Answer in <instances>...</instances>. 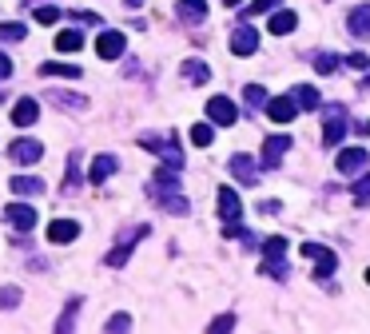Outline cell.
Returning <instances> with one entry per match:
<instances>
[{
    "instance_id": "cell-28",
    "label": "cell",
    "mask_w": 370,
    "mask_h": 334,
    "mask_svg": "<svg viewBox=\"0 0 370 334\" xmlns=\"http://www.w3.org/2000/svg\"><path fill=\"white\" fill-rule=\"evenodd\" d=\"M338 64H343V56H335V52L314 56V72H319V76H331V72H335Z\"/></svg>"
},
{
    "instance_id": "cell-11",
    "label": "cell",
    "mask_w": 370,
    "mask_h": 334,
    "mask_svg": "<svg viewBox=\"0 0 370 334\" xmlns=\"http://www.w3.org/2000/svg\"><path fill=\"white\" fill-rule=\"evenodd\" d=\"M255 48H259V28L239 24L235 32H231V52H235V56H251Z\"/></svg>"
},
{
    "instance_id": "cell-2",
    "label": "cell",
    "mask_w": 370,
    "mask_h": 334,
    "mask_svg": "<svg viewBox=\"0 0 370 334\" xmlns=\"http://www.w3.org/2000/svg\"><path fill=\"white\" fill-rule=\"evenodd\" d=\"M140 147L156 151V156L164 159L168 167H175V171L183 167V151H180V140H175V132H164V135H140Z\"/></svg>"
},
{
    "instance_id": "cell-40",
    "label": "cell",
    "mask_w": 370,
    "mask_h": 334,
    "mask_svg": "<svg viewBox=\"0 0 370 334\" xmlns=\"http://www.w3.org/2000/svg\"><path fill=\"white\" fill-rule=\"evenodd\" d=\"M0 302H4V307H16V302H20V290L12 287V290H0Z\"/></svg>"
},
{
    "instance_id": "cell-12",
    "label": "cell",
    "mask_w": 370,
    "mask_h": 334,
    "mask_svg": "<svg viewBox=\"0 0 370 334\" xmlns=\"http://www.w3.org/2000/svg\"><path fill=\"white\" fill-rule=\"evenodd\" d=\"M295 111H299L295 96H275V100H267V120L271 123H291Z\"/></svg>"
},
{
    "instance_id": "cell-27",
    "label": "cell",
    "mask_w": 370,
    "mask_h": 334,
    "mask_svg": "<svg viewBox=\"0 0 370 334\" xmlns=\"http://www.w3.org/2000/svg\"><path fill=\"white\" fill-rule=\"evenodd\" d=\"M291 96H295V104H299L303 111H314V108H319V92H314L311 84H299V88L291 92Z\"/></svg>"
},
{
    "instance_id": "cell-31",
    "label": "cell",
    "mask_w": 370,
    "mask_h": 334,
    "mask_svg": "<svg viewBox=\"0 0 370 334\" xmlns=\"http://www.w3.org/2000/svg\"><path fill=\"white\" fill-rule=\"evenodd\" d=\"M8 40H24V24H0V44H8Z\"/></svg>"
},
{
    "instance_id": "cell-16",
    "label": "cell",
    "mask_w": 370,
    "mask_h": 334,
    "mask_svg": "<svg viewBox=\"0 0 370 334\" xmlns=\"http://www.w3.org/2000/svg\"><path fill=\"white\" fill-rule=\"evenodd\" d=\"M36 120H40V104H36L32 96L16 100V108H12V123H16V128H32Z\"/></svg>"
},
{
    "instance_id": "cell-25",
    "label": "cell",
    "mask_w": 370,
    "mask_h": 334,
    "mask_svg": "<svg viewBox=\"0 0 370 334\" xmlns=\"http://www.w3.org/2000/svg\"><path fill=\"white\" fill-rule=\"evenodd\" d=\"M40 76H64V80H80L76 64H60V60H44L40 64Z\"/></svg>"
},
{
    "instance_id": "cell-22",
    "label": "cell",
    "mask_w": 370,
    "mask_h": 334,
    "mask_svg": "<svg viewBox=\"0 0 370 334\" xmlns=\"http://www.w3.org/2000/svg\"><path fill=\"white\" fill-rule=\"evenodd\" d=\"M175 8H180V16L187 24H203L207 20V0H180Z\"/></svg>"
},
{
    "instance_id": "cell-5",
    "label": "cell",
    "mask_w": 370,
    "mask_h": 334,
    "mask_svg": "<svg viewBox=\"0 0 370 334\" xmlns=\"http://www.w3.org/2000/svg\"><path fill=\"white\" fill-rule=\"evenodd\" d=\"M343 135H347V111L338 108V104H331V108H326V123H323V144L338 147Z\"/></svg>"
},
{
    "instance_id": "cell-14",
    "label": "cell",
    "mask_w": 370,
    "mask_h": 334,
    "mask_svg": "<svg viewBox=\"0 0 370 334\" xmlns=\"http://www.w3.org/2000/svg\"><path fill=\"white\" fill-rule=\"evenodd\" d=\"M291 144H295L291 135H267V140H263V163L275 167L287 151H291Z\"/></svg>"
},
{
    "instance_id": "cell-23",
    "label": "cell",
    "mask_w": 370,
    "mask_h": 334,
    "mask_svg": "<svg viewBox=\"0 0 370 334\" xmlns=\"http://www.w3.org/2000/svg\"><path fill=\"white\" fill-rule=\"evenodd\" d=\"M295 24H299V16H295L291 8H283V12H275V16L267 20V28L275 36H287V32H295Z\"/></svg>"
},
{
    "instance_id": "cell-20",
    "label": "cell",
    "mask_w": 370,
    "mask_h": 334,
    "mask_svg": "<svg viewBox=\"0 0 370 334\" xmlns=\"http://www.w3.org/2000/svg\"><path fill=\"white\" fill-rule=\"evenodd\" d=\"M12 195H24V199H32V195H44V179H32V175H12Z\"/></svg>"
},
{
    "instance_id": "cell-13",
    "label": "cell",
    "mask_w": 370,
    "mask_h": 334,
    "mask_svg": "<svg viewBox=\"0 0 370 334\" xmlns=\"http://www.w3.org/2000/svg\"><path fill=\"white\" fill-rule=\"evenodd\" d=\"M4 219H8V227H16V231H32L40 215H36L32 207H28V203H8V211H4Z\"/></svg>"
},
{
    "instance_id": "cell-37",
    "label": "cell",
    "mask_w": 370,
    "mask_h": 334,
    "mask_svg": "<svg viewBox=\"0 0 370 334\" xmlns=\"http://www.w3.org/2000/svg\"><path fill=\"white\" fill-rule=\"evenodd\" d=\"M350 191H354L359 199H366V195H370V171H362V175H359V183H354Z\"/></svg>"
},
{
    "instance_id": "cell-17",
    "label": "cell",
    "mask_w": 370,
    "mask_h": 334,
    "mask_svg": "<svg viewBox=\"0 0 370 334\" xmlns=\"http://www.w3.org/2000/svg\"><path fill=\"white\" fill-rule=\"evenodd\" d=\"M80 235V223L76 219H52L48 223V243H72V239H76Z\"/></svg>"
},
{
    "instance_id": "cell-4",
    "label": "cell",
    "mask_w": 370,
    "mask_h": 334,
    "mask_svg": "<svg viewBox=\"0 0 370 334\" xmlns=\"http://www.w3.org/2000/svg\"><path fill=\"white\" fill-rule=\"evenodd\" d=\"M299 255L314 263V278H331L335 275V267H338L335 251H326V247H319V243H303L299 247Z\"/></svg>"
},
{
    "instance_id": "cell-26",
    "label": "cell",
    "mask_w": 370,
    "mask_h": 334,
    "mask_svg": "<svg viewBox=\"0 0 370 334\" xmlns=\"http://www.w3.org/2000/svg\"><path fill=\"white\" fill-rule=\"evenodd\" d=\"M183 76H187L191 84H207V80H211V68L203 64V60H183Z\"/></svg>"
},
{
    "instance_id": "cell-44",
    "label": "cell",
    "mask_w": 370,
    "mask_h": 334,
    "mask_svg": "<svg viewBox=\"0 0 370 334\" xmlns=\"http://www.w3.org/2000/svg\"><path fill=\"white\" fill-rule=\"evenodd\" d=\"M359 132H362V135H370V120H366V123H359Z\"/></svg>"
},
{
    "instance_id": "cell-41",
    "label": "cell",
    "mask_w": 370,
    "mask_h": 334,
    "mask_svg": "<svg viewBox=\"0 0 370 334\" xmlns=\"http://www.w3.org/2000/svg\"><path fill=\"white\" fill-rule=\"evenodd\" d=\"M8 76H12V60L0 52V80H8Z\"/></svg>"
},
{
    "instance_id": "cell-35",
    "label": "cell",
    "mask_w": 370,
    "mask_h": 334,
    "mask_svg": "<svg viewBox=\"0 0 370 334\" xmlns=\"http://www.w3.org/2000/svg\"><path fill=\"white\" fill-rule=\"evenodd\" d=\"M104 330H132V318H128V314H112V318L104 323Z\"/></svg>"
},
{
    "instance_id": "cell-7",
    "label": "cell",
    "mask_w": 370,
    "mask_h": 334,
    "mask_svg": "<svg viewBox=\"0 0 370 334\" xmlns=\"http://www.w3.org/2000/svg\"><path fill=\"white\" fill-rule=\"evenodd\" d=\"M207 120L223 123V128H235V120H239L235 100H227V96H211V100H207Z\"/></svg>"
},
{
    "instance_id": "cell-1",
    "label": "cell",
    "mask_w": 370,
    "mask_h": 334,
    "mask_svg": "<svg viewBox=\"0 0 370 334\" xmlns=\"http://www.w3.org/2000/svg\"><path fill=\"white\" fill-rule=\"evenodd\" d=\"M152 199L164 207V211H175V215H187V199L180 195V175H175V167L171 171H156V179H152Z\"/></svg>"
},
{
    "instance_id": "cell-15",
    "label": "cell",
    "mask_w": 370,
    "mask_h": 334,
    "mask_svg": "<svg viewBox=\"0 0 370 334\" xmlns=\"http://www.w3.org/2000/svg\"><path fill=\"white\" fill-rule=\"evenodd\" d=\"M227 167H231V175H235L243 187H255L259 183V167H255V159L251 156H231V163Z\"/></svg>"
},
{
    "instance_id": "cell-36",
    "label": "cell",
    "mask_w": 370,
    "mask_h": 334,
    "mask_svg": "<svg viewBox=\"0 0 370 334\" xmlns=\"http://www.w3.org/2000/svg\"><path fill=\"white\" fill-rule=\"evenodd\" d=\"M347 64H350V68H359V72H366V68H370V56H366V52H350V56H347Z\"/></svg>"
},
{
    "instance_id": "cell-43",
    "label": "cell",
    "mask_w": 370,
    "mask_h": 334,
    "mask_svg": "<svg viewBox=\"0 0 370 334\" xmlns=\"http://www.w3.org/2000/svg\"><path fill=\"white\" fill-rule=\"evenodd\" d=\"M123 4H128V8H140V4H144V0H123Z\"/></svg>"
},
{
    "instance_id": "cell-24",
    "label": "cell",
    "mask_w": 370,
    "mask_h": 334,
    "mask_svg": "<svg viewBox=\"0 0 370 334\" xmlns=\"http://www.w3.org/2000/svg\"><path fill=\"white\" fill-rule=\"evenodd\" d=\"M80 48H84V32H80V28L56 32V52H80Z\"/></svg>"
},
{
    "instance_id": "cell-21",
    "label": "cell",
    "mask_w": 370,
    "mask_h": 334,
    "mask_svg": "<svg viewBox=\"0 0 370 334\" xmlns=\"http://www.w3.org/2000/svg\"><path fill=\"white\" fill-rule=\"evenodd\" d=\"M116 167H120V159L116 156H96V163H92V183L100 187V183H108V175H116Z\"/></svg>"
},
{
    "instance_id": "cell-33",
    "label": "cell",
    "mask_w": 370,
    "mask_h": 334,
    "mask_svg": "<svg viewBox=\"0 0 370 334\" xmlns=\"http://www.w3.org/2000/svg\"><path fill=\"white\" fill-rule=\"evenodd\" d=\"M80 187V167H76V156L68 159V175H64V191L72 195V191Z\"/></svg>"
},
{
    "instance_id": "cell-6",
    "label": "cell",
    "mask_w": 370,
    "mask_h": 334,
    "mask_svg": "<svg viewBox=\"0 0 370 334\" xmlns=\"http://www.w3.org/2000/svg\"><path fill=\"white\" fill-rule=\"evenodd\" d=\"M8 156H12V163L32 167V163H40V159H44V144H40V140H12V144H8Z\"/></svg>"
},
{
    "instance_id": "cell-8",
    "label": "cell",
    "mask_w": 370,
    "mask_h": 334,
    "mask_svg": "<svg viewBox=\"0 0 370 334\" xmlns=\"http://www.w3.org/2000/svg\"><path fill=\"white\" fill-rule=\"evenodd\" d=\"M123 48H128V40H123L120 28H104V32L96 36V52H100V60H120Z\"/></svg>"
},
{
    "instance_id": "cell-18",
    "label": "cell",
    "mask_w": 370,
    "mask_h": 334,
    "mask_svg": "<svg viewBox=\"0 0 370 334\" xmlns=\"http://www.w3.org/2000/svg\"><path fill=\"white\" fill-rule=\"evenodd\" d=\"M347 32L359 36V40H370V4H359V8H350L347 16Z\"/></svg>"
},
{
    "instance_id": "cell-32",
    "label": "cell",
    "mask_w": 370,
    "mask_h": 334,
    "mask_svg": "<svg viewBox=\"0 0 370 334\" xmlns=\"http://www.w3.org/2000/svg\"><path fill=\"white\" fill-rule=\"evenodd\" d=\"M36 20H40V24H56L60 20V8H56V4H36Z\"/></svg>"
},
{
    "instance_id": "cell-10",
    "label": "cell",
    "mask_w": 370,
    "mask_h": 334,
    "mask_svg": "<svg viewBox=\"0 0 370 334\" xmlns=\"http://www.w3.org/2000/svg\"><path fill=\"white\" fill-rule=\"evenodd\" d=\"M335 163H338V171H343V175H359V171H366L370 156H366V147H343Z\"/></svg>"
},
{
    "instance_id": "cell-45",
    "label": "cell",
    "mask_w": 370,
    "mask_h": 334,
    "mask_svg": "<svg viewBox=\"0 0 370 334\" xmlns=\"http://www.w3.org/2000/svg\"><path fill=\"white\" fill-rule=\"evenodd\" d=\"M366 283H370V271H366Z\"/></svg>"
},
{
    "instance_id": "cell-29",
    "label": "cell",
    "mask_w": 370,
    "mask_h": 334,
    "mask_svg": "<svg viewBox=\"0 0 370 334\" xmlns=\"http://www.w3.org/2000/svg\"><path fill=\"white\" fill-rule=\"evenodd\" d=\"M211 140H215L211 123H195V128H191V144L195 147H211Z\"/></svg>"
},
{
    "instance_id": "cell-42",
    "label": "cell",
    "mask_w": 370,
    "mask_h": 334,
    "mask_svg": "<svg viewBox=\"0 0 370 334\" xmlns=\"http://www.w3.org/2000/svg\"><path fill=\"white\" fill-rule=\"evenodd\" d=\"M227 8H239V4H247V0H223Z\"/></svg>"
},
{
    "instance_id": "cell-34",
    "label": "cell",
    "mask_w": 370,
    "mask_h": 334,
    "mask_svg": "<svg viewBox=\"0 0 370 334\" xmlns=\"http://www.w3.org/2000/svg\"><path fill=\"white\" fill-rule=\"evenodd\" d=\"M247 104H251V108H263V104H267V92L259 88V84H247Z\"/></svg>"
},
{
    "instance_id": "cell-19",
    "label": "cell",
    "mask_w": 370,
    "mask_h": 334,
    "mask_svg": "<svg viewBox=\"0 0 370 334\" xmlns=\"http://www.w3.org/2000/svg\"><path fill=\"white\" fill-rule=\"evenodd\" d=\"M243 215V203H239L235 187H219V219L223 223H235Z\"/></svg>"
},
{
    "instance_id": "cell-3",
    "label": "cell",
    "mask_w": 370,
    "mask_h": 334,
    "mask_svg": "<svg viewBox=\"0 0 370 334\" xmlns=\"http://www.w3.org/2000/svg\"><path fill=\"white\" fill-rule=\"evenodd\" d=\"M263 251H267V263H263V275L271 278H287V239L283 235H271L267 243H263Z\"/></svg>"
},
{
    "instance_id": "cell-30",
    "label": "cell",
    "mask_w": 370,
    "mask_h": 334,
    "mask_svg": "<svg viewBox=\"0 0 370 334\" xmlns=\"http://www.w3.org/2000/svg\"><path fill=\"white\" fill-rule=\"evenodd\" d=\"M76 311H80V299H72V302L64 307V318L56 323V330H60V334H64V330H72V323H76Z\"/></svg>"
},
{
    "instance_id": "cell-9",
    "label": "cell",
    "mask_w": 370,
    "mask_h": 334,
    "mask_svg": "<svg viewBox=\"0 0 370 334\" xmlns=\"http://www.w3.org/2000/svg\"><path fill=\"white\" fill-rule=\"evenodd\" d=\"M144 235H147V227H132V231H128V235L120 239V243L112 247V255H108V267H123V263L132 259V247L140 243Z\"/></svg>"
},
{
    "instance_id": "cell-39",
    "label": "cell",
    "mask_w": 370,
    "mask_h": 334,
    "mask_svg": "<svg viewBox=\"0 0 370 334\" xmlns=\"http://www.w3.org/2000/svg\"><path fill=\"white\" fill-rule=\"evenodd\" d=\"M271 8H279V0H251L247 4V12H271Z\"/></svg>"
},
{
    "instance_id": "cell-38",
    "label": "cell",
    "mask_w": 370,
    "mask_h": 334,
    "mask_svg": "<svg viewBox=\"0 0 370 334\" xmlns=\"http://www.w3.org/2000/svg\"><path fill=\"white\" fill-rule=\"evenodd\" d=\"M231 326H235V314H219V318L211 323V330H215V334H223V330H231Z\"/></svg>"
}]
</instances>
